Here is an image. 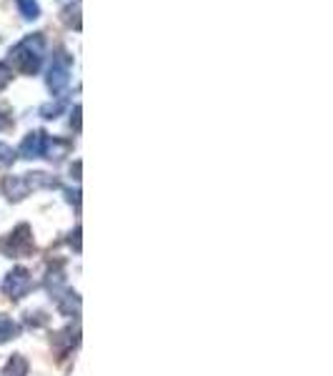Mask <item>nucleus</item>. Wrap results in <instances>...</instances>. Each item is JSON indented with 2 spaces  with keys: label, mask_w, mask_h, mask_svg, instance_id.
<instances>
[{
  "label": "nucleus",
  "mask_w": 333,
  "mask_h": 376,
  "mask_svg": "<svg viewBox=\"0 0 333 376\" xmlns=\"http://www.w3.org/2000/svg\"><path fill=\"white\" fill-rule=\"evenodd\" d=\"M45 56V36L43 33H30L21 40V43L10 48V65L15 71H21L23 75H36L43 65Z\"/></svg>",
  "instance_id": "1"
},
{
  "label": "nucleus",
  "mask_w": 333,
  "mask_h": 376,
  "mask_svg": "<svg viewBox=\"0 0 333 376\" xmlns=\"http://www.w3.org/2000/svg\"><path fill=\"white\" fill-rule=\"evenodd\" d=\"M71 63H73V58L68 56V51H63V48L53 56V63H51V68H48V88H51L56 95L63 93L68 88V83H71Z\"/></svg>",
  "instance_id": "2"
},
{
  "label": "nucleus",
  "mask_w": 333,
  "mask_h": 376,
  "mask_svg": "<svg viewBox=\"0 0 333 376\" xmlns=\"http://www.w3.org/2000/svg\"><path fill=\"white\" fill-rule=\"evenodd\" d=\"M33 241H30V228L25 224L18 226L8 239L0 241V251L8 253V256H21V253H28Z\"/></svg>",
  "instance_id": "3"
},
{
  "label": "nucleus",
  "mask_w": 333,
  "mask_h": 376,
  "mask_svg": "<svg viewBox=\"0 0 333 376\" xmlns=\"http://www.w3.org/2000/svg\"><path fill=\"white\" fill-rule=\"evenodd\" d=\"M28 289H30V274L25 268H13V271L5 276V281H3V291H5L10 298L25 296Z\"/></svg>",
  "instance_id": "4"
},
{
  "label": "nucleus",
  "mask_w": 333,
  "mask_h": 376,
  "mask_svg": "<svg viewBox=\"0 0 333 376\" xmlns=\"http://www.w3.org/2000/svg\"><path fill=\"white\" fill-rule=\"evenodd\" d=\"M45 138H48V133H43V130H33V133H28V136L23 138L18 153H21L23 158H43Z\"/></svg>",
  "instance_id": "5"
},
{
  "label": "nucleus",
  "mask_w": 333,
  "mask_h": 376,
  "mask_svg": "<svg viewBox=\"0 0 333 376\" xmlns=\"http://www.w3.org/2000/svg\"><path fill=\"white\" fill-rule=\"evenodd\" d=\"M3 191H5V196L10 201H23V198L30 193L28 183H25L23 176H5V178H3Z\"/></svg>",
  "instance_id": "6"
},
{
  "label": "nucleus",
  "mask_w": 333,
  "mask_h": 376,
  "mask_svg": "<svg viewBox=\"0 0 333 376\" xmlns=\"http://www.w3.org/2000/svg\"><path fill=\"white\" fill-rule=\"evenodd\" d=\"M25 183H28V191H40V188H56L58 186V178H53L51 174H43V171H36V174H23Z\"/></svg>",
  "instance_id": "7"
},
{
  "label": "nucleus",
  "mask_w": 333,
  "mask_h": 376,
  "mask_svg": "<svg viewBox=\"0 0 333 376\" xmlns=\"http://www.w3.org/2000/svg\"><path fill=\"white\" fill-rule=\"evenodd\" d=\"M68 151H71V143H68V141H58V138H53V136L45 138V151H43L45 158L58 161V158H63Z\"/></svg>",
  "instance_id": "8"
},
{
  "label": "nucleus",
  "mask_w": 333,
  "mask_h": 376,
  "mask_svg": "<svg viewBox=\"0 0 333 376\" xmlns=\"http://www.w3.org/2000/svg\"><path fill=\"white\" fill-rule=\"evenodd\" d=\"M18 333H21V326L15 324L13 318H8V316H3V314H0V344H3V341L15 339Z\"/></svg>",
  "instance_id": "9"
},
{
  "label": "nucleus",
  "mask_w": 333,
  "mask_h": 376,
  "mask_svg": "<svg viewBox=\"0 0 333 376\" xmlns=\"http://www.w3.org/2000/svg\"><path fill=\"white\" fill-rule=\"evenodd\" d=\"M25 374H28V362L23 356H13L5 364V369H3V376H25Z\"/></svg>",
  "instance_id": "10"
},
{
  "label": "nucleus",
  "mask_w": 333,
  "mask_h": 376,
  "mask_svg": "<svg viewBox=\"0 0 333 376\" xmlns=\"http://www.w3.org/2000/svg\"><path fill=\"white\" fill-rule=\"evenodd\" d=\"M18 3V10L25 21H36L38 15H40V8H38V0H15Z\"/></svg>",
  "instance_id": "11"
},
{
  "label": "nucleus",
  "mask_w": 333,
  "mask_h": 376,
  "mask_svg": "<svg viewBox=\"0 0 333 376\" xmlns=\"http://www.w3.org/2000/svg\"><path fill=\"white\" fill-rule=\"evenodd\" d=\"M63 108H66V101H63V98H56V101L43 103V106H40V116L43 118H58L60 113H63Z\"/></svg>",
  "instance_id": "12"
},
{
  "label": "nucleus",
  "mask_w": 333,
  "mask_h": 376,
  "mask_svg": "<svg viewBox=\"0 0 333 376\" xmlns=\"http://www.w3.org/2000/svg\"><path fill=\"white\" fill-rule=\"evenodd\" d=\"M63 21H66L68 25H75V30H80V3H75V5L63 10Z\"/></svg>",
  "instance_id": "13"
},
{
  "label": "nucleus",
  "mask_w": 333,
  "mask_h": 376,
  "mask_svg": "<svg viewBox=\"0 0 333 376\" xmlns=\"http://www.w3.org/2000/svg\"><path fill=\"white\" fill-rule=\"evenodd\" d=\"M15 161V151L10 148V145L0 143V166H10Z\"/></svg>",
  "instance_id": "14"
},
{
  "label": "nucleus",
  "mask_w": 333,
  "mask_h": 376,
  "mask_svg": "<svg viewBox=\"0 0 333 376\" xmlns=\"http://www.w3.org/2000/svg\"><path fill=\"white\" fill-rule=\"evenodd\" d=\"M10 80H13V68L8 63H0V91H5Z\"/></svg>",
  "instance_id": "15"
},
{
  "label": "nucleus",
  "mask_w": 333,
  "mask_h": 376,
  "mask_svg": "<svg viewBox=\"0 0 333 376\" xmlns=\"http://www.w3.org/2000/svg\"><path fill=\"white\" fill-rule=\"evenodd\" d=\"M71 124L75 126V130H80V106H75V108H73V118H71Z\"/></svg>",
  "instance_id": "16"
},
{
  "label": "nucleus",
  "mask_w": 333,
  "mask_h": 376,
  "mask_svg": "<svg viewBox=\"0 0 333 376\" xmlns=\"http://www.w3.org/2000/svg\"><path fill=\"white\" fill-rule=\"evenodd\" d=\"M5 113H8L5 108H0V128H5V126H8V121H10V118H8Z\"/></svg>",
  "instance_id": "17"
}]
</instances>
